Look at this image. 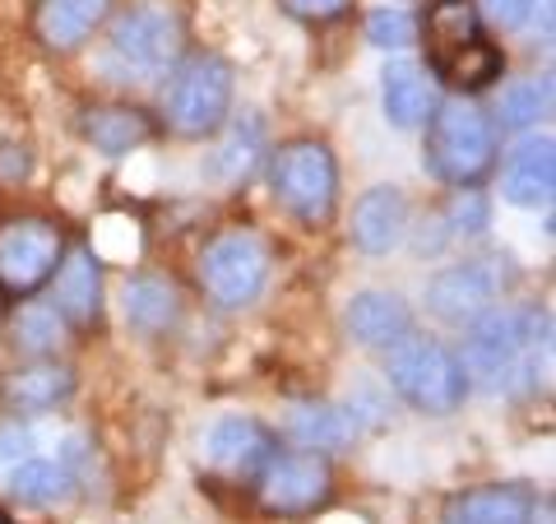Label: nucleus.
Returning a JSON list of instances; mask_svg holds the SVG:
<instances>
[{"label": "nucleus", "mask_w": 556, "mask_h": 524, "mask_svg": "<svg viewBox=\"0 0 556 524\" xmlns=\"http://www.w3.org/2000/svg\"><path fill=\"white\" fill-rule=\"evenodd\" d=\"M459 362L468 380L496 395H533L552 372V311L538 302H501L464 325Z\"/></svg>", "instance_id": "f257e3e1"}, {"label": "nucleus", "mask_w": 556, "mask_h": 524, "mask_svg": "<svg viewBox=\"0 0 556 524\" xmlns=\"http://www.w3.org/2000/svg\"><path fill=\"white\" fill-rule=\"evenodd\" d=\"M501 159V139L496 121L486 116L478 102L468 98H445L427 116V149L422 163L437 182L445 186H482L492 177V167Z\"/></svg>", "instance_id": "f03ea898"}, {"label": "nucleus", "mask_w": 556, "mask_h": 524, "mask_svg": "<svg viewBox=\"0 0 556 524\" xmlns=\"http://www.w3.org/2000/svg\"><path fill=\"white\" fill-rule=\"evenodd\" d=\"M386 380L408 409L431 417L464 409L468 390H473L455 348L437 335H417V329H408L404 339L386 348Z\"/></svg>", "instance_id": "7ed1b4c3"}, {"label": "nucleus", "mask_w": 556, "mask_h": 524, "mask_svg": "<svg viewBox=\"0 0 556 524\" xmlns=\"http://www.w3.org/2000/svg\"><path fill=\"white\" fill-rule=\"evenodd\" d=\"M269 196L302 228H325L334 219L339 163L325 139H288L269 153Z\"/></svg>", "instance_id": "20e7f679"}, {"label": "nucleus", "mask_w": 556, "mask_h": 524, "mask_svg": "<svg viewBox=\"0 0 556 524\" xmlns=\"http://www.w3.org/2000/svg\"><path fill=\"white\" fill-rule=\"evenodd\" d=\"M232 112V65L214 51H195L181 65H172L163 89V126L186 139H204L223 130Z\"/></svg>", "instance_id": "39448f33"}, {"label": "nucleus", "mask_w": 556, "mask_h": 524, "mask_svg": "<svg viewBox=\"0 0 556 524\" xmlns=\"http://www.w3.org/2000/svg\"><path fill=\"white\" fill-rule=\"evenodd\" d=\"M515 288V265L510 255H473V260H455L431 274L427 284V311L441 325H473L482 311H492L506 302V292Z\"/></svg>", "instance_id": "423d86ee"}, {"label": "nucleus", "mask_w": 556, "mask_h": 524, "mask_svg": "<svg viewBox=\"0 0 556 524\" xmlns=\"http://www.w3.org/2000/svg\"><path fill=\"white\" fill-rule=\"evenodd\" d=\"M269 284V247L255 233H223L200 251V288L223 311L251 307Z\"/></svg>", "instance_id": "0eeeda50"}, {"label": "nucleus", "mask_w": 556, "mask_h": 524, "mask_svg": "<svg viewBox=\"0 0 556 524\" xmlns=\"http://www.w3.org/2000/svg\"><path fill=\"white\" fill-rule=\"evenodd\" d=\"M255 497L278 520H302L334 497V474L316 450H278L265 464V474L255 478Z\"/></svg>", "instance_id": "6e6552de"}, {"label": "nucleus", "mask_w": 556, "mask_h": 524, "mask_svg": "<svg viewBox=\"0 0 556 524\" xmlns=\"http://www.w3.org/2000/svg\"><path fill=\"white\" fill-rule=\"evenodd\" d=\"M181 47H186V28H181L177 14L163 10V5L126 10L112 28V61L135 79L172 70L181 57Z\"/></svg>", "instance_id": "1a4fd4ad"}, {"label": "nucleus", "mask_w": 556, "mask_h": 524, "mask_svg": "<svg viewBox=\"0 0 556 524\" xmlns=\"http://www.w3.org/2000/svg\"><path fill=\"white\" fill-rule=\"evenodd\" d=\"M65 255L61 228L47 219H10L0 228V288L10 297H33Z\"/></svg>", "instance_id": "9d476101"}, {"label": "nucleus", "mask_w": 556, "mask_h": 524, "mask_svg": "<svg viewBox=\"0 0 556 524\" xmlns=\"http://www.w3.org/2000/svg\"><path fill=\"white\" fill-rule=\"evenodd\" d=\"M204 469L214 478H228L237 487H255V478L265 474V464L278 456V436L255 423V417H218L200 441Z\"/></svg>", "instance_id": "9b49d317"}, {"label": "nucleus", "mask_w": 556, "mask_h": 524, "mask_svg": "<svg viewBox=\"0 0 556 524\" xmlns=\"http://www.w3.org/2000/svg\"><path fill=\"white\" fill-rule=\"evenodd\" d=\"M543 501L529 483H482L445 501V524H538Z\"/></svg>", "instance_id": "f8f14e48"}, {"label": "nucleus", "mask_w": 556, "mask_h": 524, "mask_svg": "<svg viewBox=\"0 0 556 524\" xmlns=\"http://www.w3.org/2000/svg\"><path fill=\"white\" fill-rule=\"evenodd\" d=\"M47 284H51L47 302L61 311V321L70 329L98 325V316H102V270H98V260H93L89 247H75L70 255H61V265H56V274H51Z\"/></svg>", "instance_id": "ddd939ff"}, {"label": "nucleus", "mask_w": 556, "mask_h": 524, "mask_svg": "<svg viewBox=\"0 0 556 524\" xmlns=\"http://www.w3.org/2000/svg\"><path fill=\"white\" fill-rule=\"evenodd\" d=\"M348 233H353V247L362 255H390L399 241L408 233V200L399 186H371L362 190L357 204H353V223H348Z\"/></svg>", "instance_id": "4468645a"}, {"label": "nucleus", "mask_w": 556, "mask_h": 524, "mask_svg": "<svg viewBox=\"0 0 556 524\" xmlns=\"http://www.w3.org/2000/svg\"><path fill=\"white\" fill-rule=\"evenodd\" d=\"M552 149H556L552 135L519 139L510 149L506 167H501V196H506L515 209L552 204V190H556V153Z\"/></svg>", "instance_id": "2eb2a0df"}, {"label": "nucleus", "mask_w": 556, "mask_h": 524, "mask_svg": "<svg viewBox=\"0 0 556 524\" xmlns=\"http://www.w3.org/2000/svg\"><path fill=\"white\" fill-rule=\"evenodd\" d=\"M70 395H75V372L51 358L24 362L0 376V404L10 413H51V409H61Z\"/></svg>", "instance_id": "dca6fc26"}, {"label": "nucleus", "mask_w": 556, "mask_h": 524, "mask_svg": "<svg viewBox=\"0 0 556 524\" xmlns=\"http://www.w3.org/2000/svg\"><path fill=\"white\" fill-rule=\"evenodd\" d=\"M79 135L108 159H126V153L144 149L159 135V121L144 108H130V102H102V108H84Z\"/></svg>", "instance_id": "f3484780"}, {"label": "nucleus", "mask_w": 556, "mask_h": 524, "mask_svg": "<svg viewBox=\"0 0 556 524\" xmlns=\"http://www.w3.org/2000/svg\"><path fill=\"white\" fill-rule=\"evenodd\" d=\"M343 325H348V339L362 344V348H376L386 353L390 344H399L413 329V311L399 292H357L343 311Z\"/></svg>", "instance_id": "a211bd4d"}, {"label": "nucleus", "mask_w": 556, "mask_h": 524, "mask_svg": "<svg viewBox=\"0 0 556 524\" xmlns=\"http://www.w3.org/2000/svg\"><path fill=\"white\" fill-rule=\"evenodd\" d=\"M108 14H112V0H38L33 33L51 51H79L108 24Z\"/></svg>", "instance_id": "6ab92c4d"}, {"label": "nucleus", "mask_w": 556, "mask_h": 524, "mask_svg": "<svg viewBox=\"0 0 556 524\" xmlns=\"http://www.w3.org/2000/svg\"><path fill=\"white\" fill-rule=\"evenodd\" d=\"M482 38L486 33H482L478 0H431L422 14V42H427L431 70H441L450 57H459L464 47H473Z\"/></svg>", "instance_id": "aec40b11"}, {"label": "nucleus", "mask_w": 556, "mask_h": 524, "mask_svg": "<svg viewBox=\"0 0 556 524\" xmlns=\"http://www.w3.org/2000/svg\"><path fill=\"white\" fill-rule=\"evenodd\" d=\"M380 108H386V121L399 130L427 126L431 108H437V89H431L427 70L413 61L386 65V75H380Z\"/></svg>", "instance_id": "412c9836"}, {"label": "nucleus", "mask_w": 556, "mask_h": 524, "mask_svg": "<svg viewBox=\"0 0 556 524\" xmlns=\"http://www.w3.org/2000/svg\"><path fill=\"white\" fill-rule=\"evenodd\" d=\"M121 311L135 335H167L181 321V292L163 274H135L121 292Z\"/></svg>", "instance_id": "4be33fe9"}, {"label": "nucleus", "mask_w": 556, "mask_h": 524, "mask_svg": "<svg viewBox=\"0 0 556 524\" xmlns=\"http://www.w3.org/2000/svg\"><path fill=\"white\" fill-rule=\"evenodd\" d=\"M353 432H357V417L339 404H292L288 413V436L302 450H316V456L348 446Z\"/></svg>", "instance_id": "5701e85b"}, {"label": "nucleus", "mask_w": 556, "mask_h": 524, "mask_svg": "<svg viewBox=\"0 0 556 524\" xmlns=\"http://www.w3.org/2000/svg\"><path fill=\"white\" fill-rule=\"evenodd\" d=\"M79 492V474L65 460H24L10 474V497L24 506H61Z\"/></svg>", "instance_id": "b1692460"}, {"label": "nucleus", "mask_w": 556, "mask_h": 524, "mask_svg": "<svg viewBox=\"0 0 556 524\" xmlns=\"http://www.w3.org/2000/svg\"><path fill=\"white\" fill-rule=\"evenodd\" d=\"M65 335H70V325L61 321V311L51 302H24L10 321V339L28 358H51L65 344Z\"/></svg>", "instance_id": "393cba45"}, {"label": "nucleus", "mask_w": 556, "mask_h": 524, "mask_svg": "<svg viewBox=\"0 0 556 524\" xmlns=\"http://www.w3.org/2000/svg\"><path fill=\"white\" fill-rule=\"evenodd\" d=\"M437 75L450 84V89H459L464 98L468 93H482V89H492V84L506 75V57H501V47H492V42H473V47H464L459 57H450Z\"/></svg>", "instance_id": "a878e982"}, {"label": "nucleus", "mask_w": 556, "mask_h": 524, "mask_svg": "<svg viewBox=\"0 0 556 524\" xmlns=\"http://www.w3.org/2000/svg\"><path fill=\"white\" fill-rule=\"evenodd\" d=\"M552 116V79L547 75H533V79H519L501 93V108H496V126L506 130H533L538 121Z\"/></svg>", "instance_id": "bb28decb"}, {"label": "nucleus", "mask_w": 556, "mask_h": 524, "mask_svg": "<svg viewBox=\"0 0 556 524\" xmlns=\"http://www.w3.org/2000/svg\"><path fill=\"white\" fill-rule=\"evenodd\" d=\"M260 153H265V126H260L255 116L237 121L232 135L223 139V149H214V172H218V182H228V186L247 182L251 172H255V163H260Z\"/></svg>", "instance_id": "cd10ccee"}, {"label": "nucleus", "mask_w": 556, "mask_h": 524, "mask_svg": "<svg viewBox=\"0 0 556 524\" xmlns=\"http://www.w3.org/2000/svg\"><path fill=\"white\" fill-rule=\"evenodd\" d=\"M486 219H492V209H486V196L478 186H459L455 190V200L445 204V237L450 241H468V237H482L486 233Z\"/></svg>", "instance_id": "c85d7f7f"}, {"label": "nucleus", "mask_w": 556, "mask_h": 524, "mask_svg": "<svg viewBox=\"0 0 556 524\" xmlns=\"http://www.w3.org/2000/svg\"><path fill=\"white\" fill-rule=\"evenodd\" d=\"M367 42L380 51H404L417 42V20L404 10H371L367 14Z\"/></svg>", "instance_id": "c756f323"}, {"label": "nucleus", "mask_w": 556, "mask_h": 524, "mask_svg": "<svg viewBox=\"0 0 556 524\" xmlns=\"http://www.w3.org/2000/svg\"><path fill=\"white\" fill-rule=\"evenodd\" d=\"M538 0H478V14H486L496 28H525Z\"/></svg>", "instance_id": "7c9ffc66"}, {"label": "nucleus", "mask_w": 556, "mask_h": 524, "mask_svg": "<svg viewBox=\"0 0 556 524\" xmlns=\"http://www.w3.org/2000/svg\"><path fill=\"white\" fill-rule=\"evenodd\" d=\"M292 20H302V24H329V20H339V14L348 10V0H278Z\"/></svg>", "instance_id": "2f4dec72"}, {"label": "nucleus", "mask_w": 556, "mask_h": 524, "mask_svg": "<svg viewBox=\"0 0 556 524\" xmlns=\"http://www.w3.org/2000/svg\"><path fill=\"white\" fill-rule=\"evenodd\" d=\"M28 432L24 427H0V464H10V460H24L28 456Z\"/></svg>", "instance_id": "473e14b6"}]
</instances>
